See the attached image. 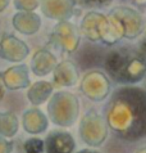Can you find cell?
Instances as JSON below:
<instances>
[{"mask_svg": "<svg viewBox=\"0 0 146 153\" xmlns=\"http://www.w3.org/2000/svg\"><path fill=\"white\" fill-rule=\"evenodd\" d=\"M42 0H13V5L18 12H35L41 7Z\"/></svg>", "mask_w": 146, "mask_h": 153, "instance_id": "obj_22", "label": "cell"}, {"mask_svg": "<svg viewBox=\"0 0 146 153\" xmlns=\"http://www.w3.org/2000/svg\"><path fill=\"white\" fill-rule=\"evenodd\" d=\"M77 1L87 8H104L109 7L114 0H77Z\"/></svg>", "mask_w": 146, "mask_h": 153, "instance_id": "obj_23", "label": "cell"}, {"mask_svg": "<svg viewBox=\"0 0 146 153\" xmlns=\"http://www.w3.org/2000/svg\"><path fill=\"white\" fill-rule=\"evenodd\" d=\"M19 130V120L12 112H0V135L13 138Z\"/></svg>", "mask_w": 146, "mask_h": 153, "instance_id": "obj_20", "label": "cell"}, {"mask_svg": "<svg viewBox=\"0 0 146 153\" xmlns=\"http://www.w3.org/2000/svg\"><path fill=\"white\" fill-rule=\"evenodd\" d=\"M110 130L121 139L137 142L146 137V90L136 85L121 86L105 108Z\"/></svg>", "mask_w": 146, "mask_h": 153, "instance_id": "obj_1", "label": "cell"}, {"mask_svg": "<svg viewBox=\"0 0 146 153\" xmlns=\"http://www.w3.org/2000/svg\"><path fill=\"white\" fill-rule=\"evenodd\" d=\"M76 153H97V152H95V151H91V149H82V151L76 152Z\"/></svg>", "mask_w": 146, "mask_h": 153, "instance_id": "obj_28", "label": "cell"}, {"mask_svg": "<svg viewBox=\"0 0 146 153\" xmlns=\"http://www.w3.org/2000/svg\"><path fill=\"white\" fill-rule=\"evenodd\" d=\"M105 14L97 10H90L87 12L80 23V32L81 36L87 39L91 42H100L99 37V27L101 25V21L104 19Z\"/></svg>", "mask_w": 146, "mask_h": 153, "instance_id": "obj_18", "label": "cell"}, {"mask_svg": "<svg viewBox=\"0 0 146 153\" xmlns=\"http://www.w3.org/2000/svg\"><path fill=\"white\" fill-rule=\"evenodd\" d=\"M77 3V0H42L40 9L42 16L48 19L63 22L73 17Z\"/></svg>", "mask_w": 146, "mask_h": 153, "instance_id": "obj_8", "label": "cell"}, {"mask_svg": "<svg viewBox=\"0 0 146 153\" xmlns=\"http://www.w3.org/2000/svg\"><path fill=\"white\" fill-rule=\"evenodd\" d=\"M1 81L8 90H21V89L29 88L31 80H29V68L23 63H18L7 68L0 75Z\"/></svg>", "mask_w": 146, "mask_h": 153, "instance_id": "obj_10", "label": "cell"}, {"mask_svg": "<svg viewBox=\"0 0 146 153\" xmlns=\"http://www.w3.org/2000/svg\"><path fill=\"white\" fill-rule=\"evenodd\" d=\"M99 37H100V42L104 45H117L122 39H124V30L121 22L111 14H105L99 27Z\"/></svg>", "mask_w": 146, "mask_h": 153, "instance_id": "obj_13", "label": "cell"}, {"mask_svg": "<svg viewBox=\"0 0 146 153\" xmlns=\"http://www.w3.org/2000/svg\"><path fill=\"white\" fill-rule=\"evenodd\" d=\"M12 25L19 33L32 36L40 31L42 21L36 12H17L12 18Z\"/></svg>", "mask_w": 146, "mask_h": 153, "instance_id": "obj_16", "label": "cell"}, {"mask_svg": "<svg viewBox=\"0 0 146 153\" xmlns=\"http://www.w3.org/2000/svg\"><path fill=\"white\" fill-rule=\"evenodd\" d=\"M24 153H44L45 152V140L37 137L28 138L23 143Z\"/></svg>", "mask_w": 146, "mask_h": 153, "instance_id": "obj_21", "label": "cell"}, {"mask_svg": "<svg viewBox=\"0 0 146 153\" xmlns=\"http://www.w3.org/2000/svg\"><path fill=\"white\" fill-rule=\"evenodd\" d=\"M48 114L54 125L72 126L80 114V100L76 94L67 90L54 93L48 103Z\"/></svg>", "mask_w": 146, "mask_h": 153, "instance_id": "obj_2", "label": "cell"}, {"mask_svg": "<svg viewBox=\"0 0 146 153\" xmlns=\"http://www.w3.org/2000/svg\"><path fill=\"white\" fill-rule=\"evenodd\" d=\"M130 53H131L130 48H123V46L122 48H115L110 50L104 59L105 72L117 84H119V80H121L122 72L124 70V66H126Z\"/></svg>", "mask_w": 146, "mask_h": 153, "instance_id": "obj_12", "label": "cell"}, {"mask_svg": "<svg viewBox=\"0 0 146 153\" xmlns=\"http://www.w3.org/2000/svg\"><path fill=\"white\" fill-rule=\"evenodd\" d=\"M145 79H146V77H145Z\"/></svg>", "mask_w": 146, "mask_h": 153, "instance_id": "obj_31", "label": "cell"}, {"mask_svg": "<svg viewBox=\"0 0 146 153\" xmlns=\"http://www.w3.org/2000/svg\"><path fill=\"white\" fill-rule=\"evenodd\" d=\"M80 137L88 147L97 148L105 143L109 133V126L105 117L95 109L87 111L80 121Z\"/></svg>", "mask_w": 146, "mask_h": 153, "instance_id": "obj_3", "label": "cell"}, {"mask_svg": "<svg viewBox=\"0 0 146 153\" xmlns=\"http://www.w3.org/2000/svg\"><path fill=\"white\" fill-rule=\"evenodd\" d=\"M22 126L26 133L37 135L48 130L49 120L42 111H40L37 107H32L24 111L22 116Z\"/></svg>", "mask_w": 146, "mask_h": 153, "instance_id": "obj_17", "label": "cell"}, {"mask_svg": "<svg viewBox=\"0 0 146 153\" xmlns=\"http://www.w3.org/2000/svg\"><path fill=\"white\" fill-rule=\"evenodd\" d=\"M28 45L15 35H4L0 39V59L21 63L28 57Z\"/></svg>", "mask_w": 146, "mask_h": 153, "instance_id": "obj_9", "label": "cell"}, {"mask_svg": "<svg viewBox=\"0 0 146 153\" xmlns=\"http://www.w3.org/2000/svg\"><path fill=\"white\" fill-rule=\"evenodd\" d=\"M137 5H146V0H132Z\"/></svg>", "mask_w": 146, "mask_h": 153, "instance_id": "obj_27", "label": "cell"}, {"mask_svg": "<svg viewBox=\"0 0 146 153\" xmlns=\"http://www.w3.org/2000/svg\"><path fill=\"white\" fill-rule=\"evenodd\" d=\"M54 94V84L46 80H38V81L29 85L27 90V99L33 107L44 104L45 102L50 100Z\"/></svg>", "mask_w": 146, "mask_h": 153, "instance_id": "obj_19", "label": "cell"}, {"mask_svg": "<svg viewBox=\"0 0 146 153\" xmlns=\"http://www.w3.org/2000/svg\"><path fill=\"white\" fill-rule=\"evenodd\" d=\"M0 79H1V77H0ZM4 93H5V86H4V84H3L1 80H0V100L3 99Z\"/></svg>", "mask_w": 146, "mask_h": 153, "instance_id": "obj_26", "label": "cell"}, {"mask_svg": "<svg viewBox=\"0 0 146 153\" xmlns=\"http://www.w3.org/2000/svg\"><path fill=\"white\" fill-rule=\"evenodd\" d=\"M10 0H0V12H4L7 9V7L9 5Z\"/></svg>", "mask_w": 146, "mask_h": 153, "instance_id": "obj_25", "label": "cell"}, {"mask_svg": "<svg viewBox=\"0 0 146 153\" xmlns=\"http://www.w3.org/2000/svg\"><path fill=\"white\" fill-rule=\"evenodd\" d=\"M58 66V59L49 49L41 48L36 50L31 59V71L38 77H45L53 74Z\"/></svg>", "mask_w": 146, "mask_h": 153, "instance_id": "obj_15", "label": "cell"}, {"mask_svg": "<svg viewBox=\"0 0 146 153\" xmlns=\"http://www.w3.org/2000/svg\"><path fill=\"white\" fill-rule=\"evenodd\" d=\"M137 153H146V147H145V148H141V149L137 152Z\"/></svg>", "mask_w": 146, "mask_h": 153, "instance_id": "obj_30", "label": "cell"}, {"mask_svg": "<svg viewBox=\"0 0 146 153\" xmlns=\"http://www.w3.org/2000/svg\"><path fill=\"white\" fill-rule=\"evenodd\" d=\"M12 151H13V142L0 135V153H12Z\"/></svg>", "mask_w": 146, "mask_h": 153, "instance_id": "obj_24", "label": "cell"}, {"mask_svg": "<svg viewBox=\"0 0 146 153\" xmlns=\"http://www.w3.org/2000/svg\"><path fill=\"white\" fill-rule=\"evenodd\" d=\"M76 140L64 130H55L45 139V153H76Z\"/></svg>", "mask_w": 146, "mask_h": 153, "instance_id": "obj_11", "label": "cell"}, {"mask_svg": "<svg viewBox=\"0 0 146 153\" xmlns=\"http://www.w3.org/2000/svg\"><path fill=\"white\" fill-rule=\"evenodd\" d=\"M80 90L87 99L95 103H100L110 95L111 82L104 72L92 70L83 75L80 84Z\"/></svg>", "mask_w": 146, "mask_h": 153, "instance_id": "obj_4", "label": "cell"}, {"mask_svg": "<svg viewBox=\"0 0 146 153\" xmlns=\"http://www.w3.org/2000/svg\"><path fill=\"white\" fill-rule=\"evenodd\" d=\"M80 71L74 62L64 59L59 62L53 72V82L60 88H72L78 82Z\"/></svg>", "mask_w": 146, "mask_h": 153, "instance_id": "obj_14", "label": "cell"}, {"mask_svg": "<svg viewBox=\"0 0 146 153\" xmlns=\"http://www.w3.org/2000/svg\"><path fill=\"white\" fill-rule=\"evenodd\" d=\"M146 77V56L141 50L131 49V53L122 72L119 84L123 86L126 85H136L141 82Z\"/></svg>", "mask_w": 146, "mask_h": 153, "instance_id": "obj_6", "label": "cell"}, {"mask_svg": "<svg viewBox=\"0 0 146 153\" xmlns=\"http://www.w3.org/2000/svg\"><path fill=\"white\" fill-rule=\"evenodd\" d=\"M53 39L68 54L74 53L81 42V32L69 21L58 22L53 30Z\"/></svg>", "mask_w": 146, "mask_h": 153, "instance_id": "obj_7", "label": "cell"}, {"mask_svg": "<svg viewBox=\"0 0 146 153\" xmlns=\"http://www.w3.org/2000/svg\"><path fill=\"white\" fill-rule=\"evenodd\" d=\"M142 46H144V48H142V50H141V52H142L145 56H146V39H145V41L142 42Z\"/></svg>", "mask_w": 146, "mask_h": 153, "instance_id": "obj_29", "label": "cell"}, {"mask_svg": "<svg viewBox=\"0 0 146 153\" xmlns=\"http://www.w3.org/2000/svg\"><path fill=\"white\" fill-rule=\"evenodd\" d=\"M109 14L115 17L124 30V39L135 40L140 35H142L145 30V18L139 10L133 9L131 7L119 5L110 9Z\"/></svg>", "mask_w": 146, "mask_h": 153, "instance_id": "obj_5", "label": "cell"}]
</instances>
